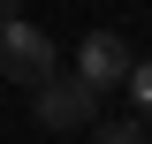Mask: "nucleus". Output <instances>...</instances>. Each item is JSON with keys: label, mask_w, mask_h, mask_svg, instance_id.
<instances>
[{"label": "nucleus", "mask_w": 152, "mask_h": 144, "mask_svg": "<svg viewBox=\"0 0 152 144\" xmlns=\"http://www.w3.org/2000/svg\"><path fill=\"white\" fill-rule=\"evenodd\" d=\"M129 99H137V121L152 129V61H137V68H129Z\"/></svg>", "instance_id": "20e7f679"}, {"label": "nucleus", "mask_w": 152, "mask_h": 144, "mask_svg": "<svg viewBox=\"0 0 152 144\" xmlns=\"http://www.w3.org/2000/svg\"><path fill=\"white\" fill-rule=\"evenodd\" d=\"M31 114H38V129H99V91L84 76H53L31 91Z\"/></svg>", "instance_id": "f03ea898"}, {"label": "nucleus", "mask_w": 152, "mask_h": 144, "mask_svg": "<svg viewBox=\"0 0 152 144\" xmlns=\"http://www.w3.org/2000/svg\"><path fill=\"white\" fill-rule=\"evenodd\" d=\"M129 68H137V53L122 46V31H91L84 46H76V76L91 91H114V84H129Z\"/></svg>", "instance_id": "7ed1b4c3"}, {"label": "nucleus", "mask_w": 152, "mask_h": 144, "mask_svg": "<svg viewBox=\"0 0 152 144\" xmlns=\"http://www.w3.org/2000/svg\"><path fill=\"white\" fill-rule=\"evenodd\" d=\"M0 76L23 84V91L53 84V76H61V46L38 31V23H0Z\"/></svg>", "instance_id": "f257e3e1"}, {"label": "nucleus", "mask_w": 152, "mask_h": 144, "mask_svg": "<svg viewBox=\"0 0 152 144\" xmlns=\"http://www.w3.org/2000/svg\"><path fill=\"white\" fill-rule=\"evenodd\" d=\"M91 144H152V137H145V121H99Z\"/></svg>", "instance_id": "39448f33"}]
</instances>
